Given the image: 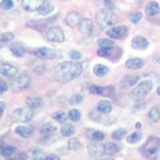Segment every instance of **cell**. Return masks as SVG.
I'll return each instance as SVG.
<instances>
[{"mask_svg":"<svg viewBox=\"0 0 160 160\" xmlns=\"http://www.w3.org/2000/svg\"><path fill=\"white\" fill-rule=\"evenodd\" d=\"M30 77L26 74H21L15 78H12L11 81V87L12 90L15 92L26 89L30 83Z\"/></svg>","mask_w":160,"mask_h":160,"instance_id":"cell-6","label":"cell"},{"mask_svg":"<svg viewBox=\"0 0 160 160\" xmlns=\"http://www.w3.org/2000/svg\"><path fill=\"white\" fill-rule=\"evenodd\" d=\"M97 109L104 115H108L112 111V105L109 101L102 100V101L98 102V105H97Z\"/></svg>","mask_w":160,"mask_h":160,"instance_id":"cell-23","label":"cell"},{"mask_svg":"<svg viewBox=\"0 0 160 160\" xmlns=\"http://www.w3.org/2000/svg\"><path fill=\"white\" fill-rule=\"evenodd\" d=\"M96 22L102 29L109 28L114 23L112 15L108 10H101L97 13Z\"/></svg>","mask_w":160,"mask_h":160,"instance_id":"cell-7","label":"cell"},{"mask_svg":"<svg viewBox=\"0 0 160 160\" xmlns=\"http://www.w3.org/2000/svg\"><path fill=\"white\" fill-rule=\"evenodd\" d=\"M14 7V2L12 0H2L1 2V8L2 10H10Z\"/></svg>","mask_w":160,"mask_h":160,"instance_id":"cell-43","label":"cell"},{"mask_svg":"<svg viewBox=\"0 0 160 160\" xmlns=\"http://www.w3.org/2000/svg\"><path fill=\"white\" fill-rule=\"evenodd\" d=\"M68 117L73 122H78V121H79L80 118H81V114H80V112L78 110L73 109L69 111Z\"/></svg>","mask_w":160,"mask_h":160,"instance_id":"cell-37","label":"cell"},{"mask_svg":"<svg viewBox=\"0 0 160 160\" xmlns=\"http://www.w3.org/2000/svg\"><path fill=\"white\" fill-rule=\"evenodd\" d=\"M80 22H81L80 15L75 11H71V12L68 13V15L66 16L65 22L69 28H76L77 26H79Z\"/></svg>","mask_w":160,"mask_h":160,"instance_id":"cell-12","label":"cell"},{"mask_svg":"<svg viewBox=\"0 0 160 160\" xmlns=\"http://www.w3.org/2000/svg\"><path fill=\"white\" fill-rule=\"evenodd\" d=\"M87 136H88V138H89V139L93 140V141H98V142H99V141H102V140L104 139L105 135H104V134L102 131H92V130H91V131H89L88 132Z\"/></svg>","mask_w":160,"mask_h":160,"instance_id":"cell-27","label":"cell"},{"mask_svg":"<svg viewBox=\"0 0 160 160\" xmlns=\"http://www.w3.org/2000/svg\"><path fill=\"white\" fill-rule=\"evenodd\" d=\"M128 34V28L125 26H116L110 28L108 31V35L114 39H122Z\"/></svg>","mask_w":160,"mask_h":160,"instance_id":"cell-9","label":"cell"},{"mask_svg":"<svg viewBox=\"0 0 160 160\" xmlns=\"http://www.w3.org/2000/svg\"><path fill=\"white\" fill-rule=\"evenodd\" d=\"M0 108H1V116H2V114H3L4 111V103L2 102H0Z\"/></svg>","mask_w":160,"mask_h":160,"instance_id":"cell-50","label":"cell"},{"mask_svg":"<svg viewBox=\"0 0 160 160\" xmlns=\"http://www.w3.org/2000/svg\"><path fill=\"white\" fill-rule=\"evenodd\" d=\"M26 102L28 107H29L32 110L39 108L42 105V98H38V97H28L26 100Z\"/></svg>","mask_w":160,"mask_h":160,"instance_id":"cell-25","label":"cell"},{"mask_svg":"<svg viewBox=\"0 0 160 160\" xmlns=\"http://www.w3.org/2000/svg\"><path fill=\"white\" fill-rule=\"evenodd\" d=\"M143 61L138 58H130L126 62V68L130 70H138L143 67Z\"/></svg>","mask_w":160,"mask_h":160,"instance_id":"cell-20","label":"cell"},{"mask_svg":"<svg viewBox=\"0 0 160 160\" xmlns=\"http://www.w3.org/2000/svg\"><path fill=\"white\" fill-rule=\"evenodd\" d=\"M70 57H71L72 59L77 60L79 59V58L82 57V55H81V53L78 52V51H71V52H70Z\"/></svg>","mask_w":160,"mask_h":160,"instance_id":"cell-46","label":"cell"},{"mask_svg":"<svg viewBox=\"0 0 160 160\" xmlns=\"http://www.w3.org/2000/svg\"><path fill=\"white\" fill-rule=\"evenodd\" d=\"M142 133L140 132V131H136V132L132 133L131 135H130L127 138V142L128 143H137L140 141V140L142 139Z\"/></svg>","mask_w":160,"mask_h":160,"instance_id":"cell-33","label":"cell"},{"mask_svg":"<svg viewBox=\"0 0 160 160\" xmlns=\"http://www.w3.org/2000/svg\"><path fill=\"white\" fill-rule=\"evenodd\" d=\"M142 13L139 12V11H137V12H135L134 14H132V15H131V17H130V20H131V22H132V23H137V22L139 21L141 18H142Z\"/></svg>","mask_w":160,"mask_h":160,"instance_id":"cell-44","label":"cell"},{"mask_svg":"<svg viewBox=\"0 0 160 160\" xmlns=\"http://www.w3.org/2000/svg\"><path fill=\"white\" fill-rule=\"evenodd\" d=\"M82 72V64L77 62H61L53 71V77L60 83H67L78 78Z\"/></svg>","mask_w":160,"mask_h":160,"instance_id":"cell-1","label":"cell"},{"mask_svg":"<svg viewBox=\"0 0 160 160\" xmlns=\"http://www.w3.org/2000/svg\"><path fill=\"white\" fill-rule=\"evenodd\" d=\"M35 55L43 59H53L56 57V53L49 48H41L35 52Z\"/></svg>","mask_w":160,"mask_h":160,"instance_id":"cell-15","label":"cell"},{"mask_svg":"<svg viewBox=\"0 0 160 160\" xmlns=\"http://www.w3.org/2000/svg\"><path fill=\"white\" fill-rule=\"evenodd\" d=\"M44 160H60V158L58 155H55V154H51V155H49L46 157Z\"/></svg>","mask_w":160,"mask_h":160,"instance_id":"cell-49","label":"cell"},{"mask_svg":"<svg viewBox=\"0 0 160 160\" xmlns=\"http://www.w3.org/2000/svg\"><path fill=\"white\" fill-rule=\"evenodd\" d=\"M68 149L71 150V151H78L81 148L82 144H81L79 140L75 137V138H71L68 140Z\"/></svg>","mask_w":160,"mask_h":160,"instance_id":"cell-30","label":"cell"},{"mask_svg":"<svg viewBox=\"0 0 160 160\" xmlns=\"http://www.w3.org/2000/svg\"><path fill=\"white\" fill-rule=\"evenodd\" d=\"M153 88V83L151 80L142 81L139 85L132 90L129 94V98L133 101L138 102L142 100L146 95H148Z\"/></svg>","mask_w":160,"mask_h":160,"instance_id":"cell-3","label":"cell"},{"mask_svg":"<svg viewBox=\"0 0 160 160\" xmlns=\"http://www.w3.org/2000/svg\"><path fill=\"white\" fill-rule=\"evenodd\" d=\"M88 154L94 158H98L105 155L104 144H91L88 146Z\"/></svg>","mask_w":160,"mask_h":160,"instance_id":"cell-13","label":"cell"},{"mask_svg":"<svg viewBox=\"0 0 160 160\" xmlns=\"http://www.w3.org/2000/svg\"><path fill=\"white\" fill-rule=\"evenodd\" d=\"M82 96L80 95H73L72 97H71L69 99V103L71 106H76L78 103L82 102Z\"/></svg>","mask_w":160,"mask_h":160,"instance_id":"cell-42","label":"cell"},{"mask_svg":"<svg viewBox=\"0 0 160 160\" xmlns=\"http://www.w3.org/2000/svg\"><path fill=\"white\" fill-rule=\"evenodd\" d=\"M75 132V128L71 124H64L61 128V134L65 137H70Z\"/></svg>","mask_w":160,"mask_h":160,"instance_id":"cell-32","label":"cell"},{"mask_svg":"<svg viewBox=\"0 0 160 160\" xmlns=\"http://www.w3.org/2000/svg\"><path fill=\"white\" fill-rule=\"evenodd\" d=\"M126 133H127V131L124 128H118V129H117L116 131L112 133V137L115 139L121 140L126 135Z\"/></svg>","mask_w":160,"mask_h":160,"instance_id":"cell-38","label":"cell"},{"mask_svg":"<svg viewBox=\"0 0 160 160\" xmlns=\"http://www.w3.org/2000/svg\"><path fill=\"white\" fill-rule=\"evenodd\" d=\"M138 79H139V77L137 76V75H126L121 80L120 86L123 89H128V88H131L135 84H136Z\"/></svg>","mask_w":160,"mask_h":160,"instance_id":"cell-17","label":"cell"},{"mask_svg":"<svg viewBox=\"0 0 160 160\" xmlns=\"http://www.w3.org/2000/svg\"><path fill=\"white\" fill-rule=\"evenodd\" d=\"M7 90H8V85L2 80H1V84H0V92H1V94H3Z\"/></svg>","mask_w":160,"mask_h":160,"instance_id":"cell-48","label":"cell"},{"mask_svg":"<svg viewBox=\"0 0 160 160\" xmlns=\"http://www.w3.org/2000/svg\"><path fill=\"white\" fill-rule=\"evenodd\" d=\"M10 50L13 55L18 58H22L25 55V48H24L22 43H21L20 42H13L10 46Z\"/></svg>","mask_w":160,"mask_h":160,"instance_id":"cell-19","label":"cell"},{"mask_svg":"<svg viewBox=\"0 0 160 160\" xmlns=\"http://www.w3.org/2000/svg\"><path fill=\"white\" fill-rule=\"evenodd\" d=\"M28 156L34 160H42L45 158L43 151L38 148H33L30 149L28 151Z\"/></svg>","mask_w":160,"mask_h":160,"instance_id":"cell-24","label":"cell"},{"mask_svg":"<svg viewBox=\"0 0 160 160\" xmlns=\"http://www.w3.org/2000/svg\"><path fill=\"white\" fill-rule=\"evenodd\" d=\"M45 37L49 41L55 42H62L65 40L64 32L60 28H51L45 32Z\"/></svg>","mask_w":160,"mask_h":160,"instance_id":"cell-8","label":"cell"},{"mask_svg":"<svg viewBox=\"0 0 160 160\" xmlns=\"http://www.w3.org/2000/svg\"><path fill=\"white\" fill-rule=\"evenodd\" d=\"M15 36L11 32H6L2 33V35H0V47L3 48L4 46H6L10 42H11L14 39Z\"/></svg>","mask_w":160,"mask_h":160,"instance_id":"cell-28","label":"cell"},{"mask_svg":"<svg viewBox=\"0 0 160 160\" xmlns=\"http://www.w3.org/2000/svg\"><path fill=\"white\" fill-rule=\"evenodd\" d=\"M141 127H142V124L140 123V122H137L136 123V125H135V128H141Z\"/></svg>","mask_w":160,"mask_h":160,"instance_id":"cell-51","label":"cell"},{"mask_svg":"<svg viewBox=\"0 0 160 160\" xmlns=\"http://www.w3.org/2000/svg\"><path fill=\"white\" fill-rule=\"evenodd\" d=\"M148 41L146 38L142 36H136L131 41V46L134 49L136 50H145L148 48Z\"/></svg>","mask_w":160,"mask_h":160,"instance_id":"cell-16","label":"cell"},{"mask_svg":"<svg viewBox=\"0 0 160 160\" xmlns=\"http://www.w3.org/2000/svg\"><path fill=\"white\" fill-rule=\"evenodd\" d=\"M115 93V91H114V88L112 86H108L107 88H103V92H102V95L103 96H111Z\"/></svg>","mask_w":160,"mask_h":160,"instance_id":"cell-45","label":"cell"},{"mask_svg":"<svg viewBox=\"0 0 160 160\" xmlns=\"http://www.w3.org/2000/svg\"><path fill=\"white\" fill-rule=\"evenodd\" d=\"M106 155H114L118 151V147L114 142H108L104 144Z\"/></svg>","mask_w":160,"mask_h":160,"instance_id":"cell-31","label":"cell"},{"mask_svg":"<svg viewBox=\"0 0 160 160\" xmlns=\"http://www.w3.org/2000/svg\"><path fill=\"white\" fill-rule=\"evenodd\" d=\"M15 132L17 135L21 136L23 138H28L32 135L33 130L28 127H23V126H18L15 129Z\"/></svg>","mask_w":160,"mask_h":160,"instance_id":"cell-21","label":"cell"},{"mask_svg":"<svg viewBox=\"0 0 160 160\" xmlns=\"http://www.w3.org/2000/svg\"><path fill=\"white\" fill-rule=\"evenodd\" d=\"M79 31L83 36L89 37L93 31V22L90 18H83L79 24Z\"/></svg>","mask_w":160,"mask_h":160,"instance_id":"cell-11","label":"cell"},{"mask_svg":"<svg viewBox=\"0 0 160 160\" xmlns=\"http://www.w3.org/2000/svg\"><path fill=\"white\" fill-rule=\"evenodd\" d=\"M54 9V6L51 3V2H46L41 7L39 10H38V13H39L40 15H47L48 14L51 12Z\"/></svg>","mask_w":160,"mask_h":160,"instance_id":"cell-34","label":"cell"},{"mask_svg":"<svg viewBox=\"0 0 160 160\" xmlns=\"http://www.w3.org/2000/svg\"><path fill=\"white\" fill-rule=\"evenodd\" d=\"M150 119L152 120L153 122H158L160 120V110L158 107L152 108L149 112Z\"/></svg>","mask_w":160,"mask_h":160,"instance_id":"cell-35","label":"cell"},{"mask_svg":"<svg viewBox=\"0 0 160 160\" xmlns=\"http://www.w3.org/2000/svg\"><path fill=\"white\" fill-rule=\"evenodd\" d=\"M57 129L55 126L51 123L44 124L41 129V135L42 138L45 140H49L56 135Z\"/></svg>","mask_w":160,"mask_h":160,"instance_id":"cell-14","label":"cell"},{"mask_svg":"<svg viewBox=\"0 0 160 160\" xmlns=\"http://www.w3.org/2000/svg\"><path fill=\"white\" fill-rule=\"evenodd\" d=\"M100 160H115L113 158H104V159H100Z\"/></svg>","mask_w":160,"mask_h":160,"instance_id":"cell-53","label":"cell"},{"mask_svg":"<svg viewBox=\"0 0 160 160\" xmlns=\"http://www.w3.org/2000/svg\"><path fill=\"white\" fill-rule=\"evenodd\" d=\"M51 117H52L53 119L59 122V123H64L68 119V115L62 111H55L51 115Z\"/></svg>","mask_w":160,"mask_h":160,"instance_id":"cell-29","label":"cell"},{"mask_svg":"<svg viewBox=\"0 0 160 160\" xmlns=\"http://www.w3.org/2000/svg\"><path fill=\"white\" fill-rule=\"evenodd\" d=\"M105 5L108 10H113L115 8V4L113 0H105Z\"/></svg>","mask_w":160,"mask_h":160,"instance_id":"cell-47","label":"cell"},{"mask_svg":"<svg viewBox=\"0 0 160 160\" xmlns=\"http://www.w3.org/2000/svg\"><path fill=\"white\" fill-rule=\"evenodd\" d=\"M34 116V111L29 107L21 108L13 111L12 118L18 122H28L32 119Z\"/></svg>","mask_w":160,"mask_h":160,"instance_id":"cell-4","label":"cell"},{"mask_svg":"<svg viewBox=\"0 0 160 160\" xmlns=\"http://www.w3.org/2000/svg\"><path fill=\"white\" fill-rule=\"evenodd\" d=\"M103 88L99 86H95L93 85L91 86L89 88V92L91 93V95H102L103 92Z\"/></svg>","mask_w":160,"mask_h":160,"instance_id":"cell-41","label":"cell"},{"mask_svg":"<svg viewBox=\"0 0 160 160\" xmlns=\"http://www.w3.org/2000/svg\"><path fill=\"white\" fill-rule=\"evenodd\" d=\"M160 150V138L151 136L148 138L142 148V151L147 158L150 160H155L158 155Z\"/></svg>","mask_w":160,"mask_h":160,"instance_id":"cell-2","label":"cell"},{"mask_svg":"<svg viewBox=\"0 0 160 160\" xmlns=\"http://www.w3.org/2000/svg\"><path fill=\"white\" fill-rule=\"evenodd\" d=\"M55 20H56V17L39 20H32V21H29L27 23V26L32 28V29L37 30L40 32H43V31H48L50 29V28H48L49 26L54 23Z\"/></svg>","mask_w":160,"mask_h":160,"instance_id":"cell-5","label":"cell"},{"mask_svg":"<svg viewBox=\"0 0 160 160\" xmlns=\"http://www.w3.org/2000/svg\"><path fill=\"white\" fill-rule=\"evenodd\" d=\"M98 43L100 48H112V46L114 45V42L111 40L108 39V38H100V39H98Z\"/></svg>","mask_w":160,"mask_h":160,"instance_id":"cell-40","label":"cell"},{"mask_svg":"<svg viewBox=\"0 0 160 160\" xmlns=\"http://www.w3.org/2000/svg\"><path fill=\"white\" fill-rule=\"evenodd\" d=\"M108 68L102 64H97L93 68V72L98 77H104L108 73Z\"/></svg>","mask_w":160,"mask_h":160,"instance_id":"cell-26","label":"cell"},{"mask_svg":"<svg viewBox=\"0 0 160 160\" xmlns=\"http://www.w3.org/2000/svg\"><path fill=\"white\" fill-rule=\"evenodd\" d=\"M113 52V48H100L97 51L98 56L100 57H104V58H109Z\"/></svg>","mask_w":160,"mask_h":160,"instance_id":"cell-36","label":"cell"},{"mask_svg":"<svg viewBox=\"0 0 160 160\" xmlns=\"http://www.w3.org/2000/svg\"><path fill=\"white\" fill-rule=\"evenodd\" d=\"M0 72L4 76L11 77L16 75L17 72H18V69L11 64L2 62L0 65Z\"/></svg>","mask_w":160,"mask_h":160,"instance_id":"cell-18","label":"cell"},{"mask_svg":"<svg viewBox=\"0 0 160 160\" xmlns=\"http://www.w3.org/2000/svg\"><path fill=\"white\" fill-rule=\"evenodd\" d=\"M159 12V5L157 2H151L146 7L145 13L148 16H155Z\"/></svg>","mask_w":160,"mask_h":160,"instance_id":"cell-22","label":"cell"},{"mask_svg":"<svg viewBox=\"0 0 160 160\" xmlns=\"http://www.w3.org/2000/svg\"><path fill=\"white\" fill-rule=\"evenodd\" d=\"M15 148L13 146H6L2 148V155L4 157H11L15 153Z\"/></svg>","mask_w":160,"mask_h":160,"instance_id":"cell-39","label":"cell"},{"mask_svg":"<svg viewBox=\"0 0 160 160\" xmlns=\"http://www.w3.org/2000/svg\"><path fill=\"white\" fill-rule=\"evenodd\" d=\"M157 93H158V95L160 96V87L157 89Z\"/></svg>","mask_w":160,"mask_h":160,"instance_id":"cell-52","label":"cell"},{"mask_svg":"<svg viewBox=\"0 0 160 160\" xmlns=\"http://www.w3.org/2000/svg\"><path fill=\"white\" fill-rule=\"evenodd\" d=\"M46 2V0H22V7L26 11L33 12L38 11Z\"/></svg>","mask_w":160,"mask_h":160,"instance_id":"cell-10","label":"cell"}]
</instances>
